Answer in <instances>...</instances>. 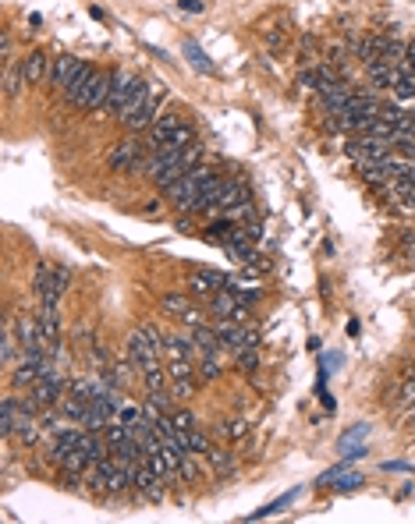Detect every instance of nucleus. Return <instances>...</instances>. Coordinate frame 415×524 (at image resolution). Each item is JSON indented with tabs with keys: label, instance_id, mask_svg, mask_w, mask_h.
Listing matches in <instances>:
<instances>
[{
	"label": "nucleus",
	"instance_id": "1",
	"mask_svg": "<svg viewBox=\"0 0 415 524\" xmlns=\"http://www.w3.org/2000/svg\"><path fill=\"white\" fill-rule=\"evenodd\" d=\"M68 283H71V269L39 262V269H36V295H39V302H61Z\"/></svg>",
	"mask_w": 415,
	"mask_h": 524
},
{
	"label": "nucleus",
	"instance_id": "2",
	"mask_svg": "<svg viewBox=\"0 0 415 524\" xmlns=\"http://www.w3.org/2000/svg\"><path fill=\"white\" fill-rule=\"evenodd\" d=\"M160 340H153V333L142 326V330H132V337H128V362L139 369V372H146L149 365H160Z\"/></svg>",
	"mask_w": 415,
	"mask_h": 524
},
{
	"label": "nucleus",
	"instance_id": "3",
	"mask_svg": "<svg viewBox=\"0 0 415 524\" xmlns=\"http://www.w3.org/2000/svg\"><path fill=\"white\" fill-rule=\"evenodd\" d=\"M146 142H139V135H125L114 149H111V167L114 170H128V174H142L146 170Z\"/></svg>",
	"mask_w": 415,
	"mask_h": 524
},
{
	"label": "nucleus",
	"instance_id": "4",
	"mask_svg": "<svg viewBox=\"0 0 415 524\" xmlns=\"http://www.w3.org/2000/svg\"><path fill=\"white\" fill-rule=\"evenodd\" d=\"M391 149H394V142H391V139H377V135H358V139L344 142V153L355 160V167H362V163H380V160L391 156Z\"/></svg>",
	"mask_w": 415,
	"mask_h": 524
},
{
	"label": "nucleus",
	"instance_id": "5",
	"mask_svg": "<svg viewBox=\"0 0 415 524\" xmlns=\"http://www.w3.org/2000/svg\"><path fill=\"white\" fill-rule=\"evenodd\" d=\"M142 78H135L132 71H114V85H111V96H107V103H103V110L107 113H114V118H121V110H125V103L132 99V92H135V85H139Z\"/></svg>",
	"mask_w": 415,
	"mask_h": 524
},
{
	"label": "nucleus",
	"instance_id": "6",
	"mask_svg": "<svg viewBox=\"0 0 415 524\" xmlns=\"http://www.w3.org/2000/svg\"><path fill=\"white\" fill-rule=\"evenodd\" d=\"M96 64H82L78 71H75V78L68 82V89H64V99H68V106H75V110H85V99H89V89H92V82H96Z\"/></svg>",
	"mask_w": 415,
	"mask_h": 524
},
{
	"label": "nucleus",
	"instance_id": "7",
	"mask_svg": "<svg viewBox=\"0 0 415 524\" xmlns=\"http://www.w3.org/2000/svg\"><path fill=\"white\" fill-rule=\"evenodd\" d=\"M195 195H199V181H195V174H192V170H188V174H181V178H178L174 185H167V188H164V199H167L178 213H185V209H188V202H192Z\"/></svg>",
	"mask_w": 415,
	"mask_h": 524
},
{
	"label": "nucleus",
	"instance_id": "8",
	"mask_svg": "<svg viewBox=\"0 0 415 524\" xmlns=\"http://www.w3.org/2000/svg\"><path fill=\"white\" fill-rule=\"evenodd\" d=\"M224 287H227V276L217 269H199L188 276V295H195V298H213Z\"/></svg>",
	"mask_w": 415,
	"mask_h": 524
},
{
	"label": "nucleus",
	"instance_id": "9",
	"mask_svg": "<svg viewBox=\"0 0 415 524\" xmlns=\"http://www.w3.org/2000/svg\"><path fill=\"white\" fill-rule=\"evenodd\" d=\"M75 446H82V429H61V432H54V443H50V464H64V457L75 450Z\"/></svg>",
	"mask_w": 415,
	"mask_h": 524
},
{
	"label": "nucleus",
	"instance_id": "10",
	"mask_svg": "<svg viewBox=\"0 0 415 524\" xmlns=\"http://www.w3.org/2000/svg\"><path fill=\"white\" fill-rule=\"evenodd\" d=\"M50 68H54V61H50L46 50H32L25 61H22V75H25L29 85H39L43 78H50Z\"/></svg>",
	"mask_w": 415,
	"mask_h": 524
},
{
	"label": "nucleus",
	"instance_id": "11",
	"mask_svg": "<svg viewBox=\"0 0 415 524\" xmlns=\"http://www.w3.org/2000/svg\"><path fill=\"white\" fill-rule=\"evenodd\" d=\"M192 347H195V358H202V355H220V351H224V340H220V333L210 330V326H192Z\"/></svg>",
	"mask_w": 415,
	"mask_h": 524
},
{
	"label": "nucleus",
	"instance_id": "12",
	"mask_svg": "<svg viewBox=\"0 0 415 524\" xmlns=\"http://www.w3.org/2000/svg\"><path fill=\"white\" fill-rule=\"evenodd\" d=\"M78 68H82V61H78V57H71V53L54 57V68H50V82H54V89H61V92H64Z\"/></svg>",
	"mask_w": 415,
	"mask_h": 524
},
{
	"label": "nucleus",
	"instance_id": "13",
	"mask_svg": "<svg viewBox=\"0 0 415 524\" xmlns=\"http://www.w3.org/2000/svg\"><path fill=\"white\" fill-rule=\"evenodd\" d=\"M160 355H164V362H167V365H171V362H192L195 347H192V340L167 333V337H164V344H160Z\"/></svg>",
	"mask_w": 415,
	"mask_h": 524
},
{
	"label": "nucleus",
	"instance_id": "14",
	"mask_svg": "<svg viewBox=\"0 0 415 524\" xmlns=\"http://www.w3.org/2000/svg\"><path fill=\"white\" fill-rule=\"evenodd\" d=\"M178 125H181V121L174 118V113H164V118H157V121H153V125H149V139H146L149 153H153V149H160V146L171 139V132H174Z\"/></svg>",
	"mask_w": 415,
	"mask_h": 524
},
{
	"label": "nucleus",
	"instance_id": "15",
	"mask_svg": "<svg viewBox=\"0 0 415 524\" xmlns=\"http://www.w3.org/2000/svg\"><path fill=\"white\" fill-rule=\"evenodd\" d=\"M15 351H22V340H18V326H15V316L4 319V340H0V362L8 369L15 365Z\"/></svg>",
	"mask_w": 415,
	"mask_h": 524
},
{
	"label": "nucleus",
	"instance_id": "16",
	"mask_svg": "<svg viewBox=\"0 0 415 524\" xmlns=\"http://www.w3.org/2000/svg\"><path fill=\"white\" fill-rule=\"evenodd\" d=\"M111 85H114V75L111 71H99L92 89H89V99H85V110H103V103H107L111 96Z\"/></svg>",
	"mask_w": 415,
	"mask_h": 524
},
{
	"label": "nucleus",
	"instance_id": "17",
	"mask_svg": "<svg viewBox=\"0 0 415 524\" xmlns=\"http://www.w3.org/2000/svg\"><path fill=\"white\" fill-rule=\"evenodd\" d=\"M366 75H370V82H373L377 89H394V85H398V68H394V64H387V61H373V64H366Z\"/></svg>",
	"mask_w": 415,
	"mask_h": 524
},
{
	"label": "nucleus",
	"instance_id": "18",
	"mask_svg": "<svg viewBox=\"0 0 415 524\" xmlns=\"http://www.w3.org/2000/svg\"><path fill=\"white\" fill-rule=\"evenodd\" d=\"M61 468H64V475H85V472L92 468V457H89V450H85V446H75V450L64 457Z\"/></svg>",
	"mask_w": 415,
	"mask_h": 524
},
{
	"label": "nucleus",
	"instance_id": "19",
	"mask_svg": "<svg viewBox=\"0 0 415 524\" xmlns=\"http://www.w3.org/2000/svg\"><path fill=\"white\" fill-rule=\"evenodd\" d=\"M149 92H153V85H146V82H139V85H135V92H132V99L125 103V110H121V118H118L121 125H128V121L135 118V113H139V110L146 106V99H149Z\"/></svg>",
	"mask_w": 415,
	"mask_h": 524
},
{
	"label": "nucleus",
	"instance_id": "20",
	"mask_svg": "<svg viewBox=\"0 0 415 524\" xmlns=\"http://www.w3.org/2000/svg\"><path fill=\"white\" fill-rule=\"evenodd\" d=\"M320 486H334L337 493H351V489H358V486H362V475H355V472L341 475V472L334 468V472H327V475L320 479Z\"/></svg>",
	"mask_w": 415,
	"mask_h": 524
},
{
	"label": "nucleus",
	"instance_id": "21",
	"mask_svg": "<svg viewBox=\"0 0 415 524\" xmlns=\"http://www.w3.org/2000/svg\"><path fill=\"white\" fill-rule=\"evenodd\" d=\"M142 383H146L149 393H164V390L171 386V376H167L164 365H149V369L142 372Z\"/></svg>",
	"mask_w": 415,
	"mask_h": 524
},
{
	"label": "nucleus",
	"instance_id": "22",
	"mask_svg": "<svg viewBox=\"0 0 415 524\" xmlns=\"http://www.w3.org/2000/svg\"><path fill=\"white\" fill-rule=\"evenodd\" d=\"M234 227H238V223L224 216V220H217V223H210V230H206V234H202V238H206V241H213V245H227V241L234 238Z\"/></svg>",
	"mask_w": 415,
	"mask_h": 524
},
{
	"label": "nucleus",
	"instance_id": "23",
	"mask_svg": "<svg viewBox=\"0 0 415 524\" xmlns=\"http://www.w3.org/2000/svg\"><path fill=\"white\" fill-rule=\"evenodd\" d=\"M206 460H210V468H213L217 475H231V472H234V457H231L227 450H220V446L206 450Z\"/></svg>",
	"mask_w": 415,
	"mask_h": 524
},
{
	"label": "nucleus",
	"instance_id": "24",
	"mask_svg": "<svg viewBox=\"0 0 415 524\" xmlns=\"http://www.w3.org/2000/svg\"><path fill=\"white\" fill-rule=\"evenodd\" d=\"M164 146H167V149H188V146H195V128L181 121V125L171 132V139H167ZM164 146H160V149H164Z\"/></svg>",
	"mask_w": 415,
	"mask_h": 524
},
{
	"label": "nucleus",
	"instance_id": "25",
	"mask_svg": "<svg viewBox=\"0 0 415 524\" xmlns=\"http://www.w3.org/2000/svg\"><path fill=\"white\" fill-rule=\"evenodd\" d=\"M181 443L188 446V453H199V457H206V450H210L213 443H210V436H206L202 429H192V432H181Z\"/></svg>",
	"mask_w": 415,
	"mask_h": 524
},
{
	"label": "nucleus",
	"instance_id": "26",
	"mask_svg": "<svg viewBox=\"0 0 415 524\" xmlns=\"http://www.w3.org/2000/svg\"><path fill=\"white\" fill-rule=\"evenodd\" d=\"M195 372H199V379H206V383H213V379H220V355H202L199 358V365H195Z\"/></svg>",
	"mask_w": 415,
	"mask_h": 524
},
{
	"label": "nucleus",
	"instance_id": "27",
	"mask_svg": "<svg viewBox=\"0 0 415 524\" xmlns=\"http://www.w3.org/2000/svg\"><path fill=\"white\" fill-rule=\"evenodd\" d=\"M22 85H29L25 82V75H22V64L15 68V64H8V71H4V92L8 96H18L22 92Z\"/></svg>",
	"mask_w": 415,
	"mask_h": 524
},
{
	"label": "nucleus",
	"instance_id": "28",
	"mask_svg": "<svg viewBox=\"0 0 415 524\" xmlns=\"http://www.w3.org/2000/svg\"><path fill=\"white\" fill-rule=\"evenodd\" d=\"M160 309L181 319V316H185L192 305H188V295H164V298H160Z\"/></svg>",
	"mask_w": 415,
	"mask_h": 524
},
{
	"label": "nucleus",
	"instance_id": "29",
	"mask_svg": "<svg viewBox=\"0 0 415 524\" xmlns=\"http://www.w3.org/2000/svg\"><path fill=\"white\" fill-rule=\"evenodd\" d=\"M298 85H302L305 92H320V85H323V68H302Z\"/></svg>",
	"mask_w": 415,
	"mask_h": 524
},
{
	"label": "nucleus",
	"instance_id": "30",
	"mask_svg": "<svg viewBox=\"0 0 415 524\" xmlns=\"http://www.w3.org/2000/svg\"><path fill=\"white\" fill-rule=\"evenodd\" d=\"M185 57L192 61V68H199V71H206V75H213V64L206 61V53H202L195 43H185Z\"/></svg>",
	"mask_w": 415,
	"mask_h": 524
},
{
	"label": "nucleus",
	"instance_id": "31",
	"mask_svg": "<svg viewBox=\"0 0 415 524\" xmlns=\"http://www.w3.org/2000/svg\"><path fill=\"white\" fill-rule=\"evenodd\" d=\"M171 422H174V429H178V432H192V429H199L195 415H192V411H185V407H174V411H171Z\"/></svg>",
	"mask_w": 415,
	"mask_h": 524
},
{
	"label": "nucleus",
	"instance_id": "32",
	"mask_svg": "<svg viewBox=\"0 0 415 524\" xmlns=\"http://www.w3.org/2000/svg\"><path fill=\"white\" fill-rule=\"evenodd\" d=\"M220 436H224V439H245V436H248V422H245V418H231V422L220 425Z\"/></svg>",
	"mask_w": 415,
	"mask_h": 524
},
{
	"label": "nucleus",
	"instance_id": "33",
	"mask_svg": "<svg viewBox=\"0 0 415 524\" xmlns=\"http://www.w3.org/2000/svg\"><path fill=\"white\" fill-rule=\"evenodd\" d=\"M192 390H195V379H192V376H178V379H171V393H174L178 400L192 397Z\"/></svg>",
	"mask_w": 415,
	"mask_h": 524
},
{
	"label": "nucleus",
	"instance_id": "34",
	"mask_svg": "<svg viewBox=\"0 0 415 524\" xmlns=\"http://www.w3.org/2000/svg\"><path fill=\"white\" fill-rule=\"evenodd\" d=\"M255 369H259L255 347H245V351H238V372H255Z\"/></svg>",
	"mask_w": 415,
	"mask_h": 524
},
{
	"label": "nucleus",
	"instance_id": "35",
	"mask_svg": "<svg viewBox=\"0 0 415 524\" xmlns=\"http://www.w3.org/2000/svg\"><path fill=\"white\" fill-rule=\"evenodd\" d=\"M295 496H298V493H288V496H281L277 503H270V507H263V510H255V514H252L248 521H259V517H270V514H281V510H284V507H288V503H291Z\"/></svg>",
	"mask_w": 415,
	"mask_h": 524
},
{
	"label": "nucleus",
	"instance_id": "36",
	"mask_svg": "<svg viewBox=\"0 0 415 524\" xmlns=\"http://www.w3.org/2000/svg\"><path fill=\"white\" fill-rule=\"evenodd\" d=\"M118 418H121L125 425H135V422L142 418V404H139V407H121V415H118Z\"/></svg>",
	"mask_w": 415,
	"mask_h": 524
},
{
	"label": "nucleus",
	"instance_id": "37",
	"mask_svg": "<svg viewBox=\"0 0 415 524\" xmlns=\"http://www.w3.org/2000/svg\"><path fill=\"white\" fill-rule=\"evenodd\" d=\"M362 436H370V425H358V429H351L344 439H341V446H351L355 439H362Z\"/></svg>",
	"mask_w": 415,
	"mask_h": 524
},
{
	"label": "nucleus",
	"instance_id": "38",
	"mask_svg": "<svg viewBox=\"0 0 415 524\" xmlns=\"http://www.w3.org/2000/svg\"><path fill=\"white\" fill-rule=\"evenodd\" d=\"M327 61H334V64H341V61H344V46H341V43H334V46L327 50Z\"/></svg>",
	"mask_w": 415,
	"mask_h": 524
},
{
	"label": "nucleus",
	"instance_id": "39",
	"mask_svg": "<svg viewBox=\"0 0 415 524\" xmlns=\"http://www.w3.org/2000/svg\"><path fill=\"white\" fill-rule=\"evenodd\" d=\"M181 323H185V326H202V316H199L195 309H188V312L181 316Z\"/></svg>",
	"mask_w": 415,
	"mask_h": 524
},
{
	"label": "nucleus",
	"instance_id": "40",
	"mask_svg": "<svg viewBox=\"0 0 415 524\" xmlns=\"http://www.w3.org/2000/svg\"><path fill=\"white\" fill-rule=\"evenodd\" d=\"M164 202H167V199H149V202L142 206V213H146V216H153V213H160V206H164Z\"/></svg>",
	"mask_w": 415,
	"mask_h": 524
},
{
	"label": "nucleus",
	"instance_id": "41",
	"mask_svg": "<svg viewBox=\"0 0 415 524\" xmlns=\"http://www.w3.org/2000/svg\"><path fill=\"white\" fill-rule=\"evenodd\" d=\"M0 53H4V61H11V36L8 32L0 36Z\"/></svg>",
	"mask_w": 415,
	"mask_h": 524
},
{
	"label": "nucleus",
	"instance_id": "42",
	"mask_svg": "<svg viewBox=\"0 0 415 524\" xmlns=\"http://www.w3.org/2000/svg\"><path fill=\"white\" fill-rule=\"evenodd\" d=\"M181 8H185V11H195V15H199V11H202V0H181Z\"/></svg>",
	"mask_w": 415,
	"mask_h": 524
}]
</instances>
